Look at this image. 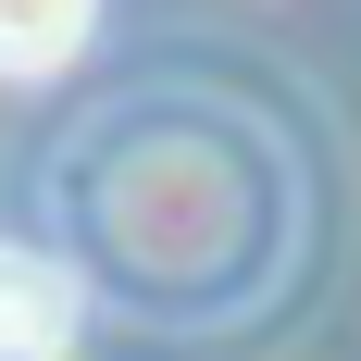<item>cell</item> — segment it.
Segmentation results:
<instances>
[{
    "label": "cell",
    "instance_id": "1",
    "mask_svg": "<svg viewBox=\"0 0 361 361\" xmlns=\"http://www.w3.org/2000/svg\"><path fill=\"white\" fill-rule=\"evenodd\" d=\"M87 336V287L50 250H0V361H75Z\"/></svg>",
    "mask_w": 361,
    "mask_h": 361
},
{
    "label": "cell",
    "instance_id": "2",
    "mask_svg": "<svg viewBox=\"0 0 361 361\" xmlns=\"http://www.w3.org/2000/svg\"><path fill=\"white\" fill-rule=\"evenodd\" d=\"M87 25H100V0H0V75H13V87L63 75L75 50H87Z\"/></svg>",
    "mask_w": 361,
    "mask_h": 361
}]
</instances>
